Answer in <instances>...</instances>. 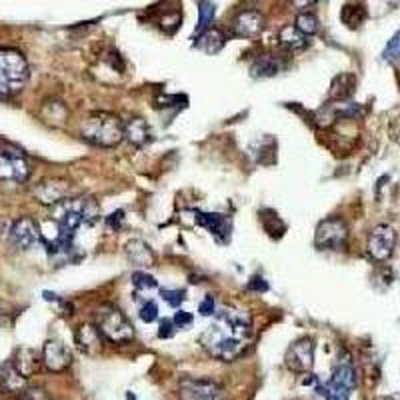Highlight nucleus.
Instances as JSON below:
<instances>
[{
	"instance_id": "obj_1",
	"label": "nucleus",
	"mask_w": 400,
	"mask_h": 400,
	"mask_svg": "<svg viewBox=\"0 0 400 400\" xmlns=\"http://www.w3.org/2000/svg\"><path fill=\"white\" fill-rule=\"evenodd\" d=\"M252 340V318L245 311L226 309L214 314L212 323L200 334L202 348L216 360L234 362L245 355Z\"/></svg>"
},
{
	"instance_id": "obj_2",
	"label": "nucleus",
	"mask_w": 400,
	"mask_h": 400,
	"mask_svg": "<svg viewBox=\"0 0 400 400\" xmlns=\"http://www.w3.org/2000/svg\"><path fill=\"white\" fill-rule=\"evenodd\" d=\"M80 136L90 145L112 148L124 140V123L112 112H90L80 124Z\"/></svg>"
},
{
	"instance_id": "obj_3",
	"label": "nucleus",
	"mask_w": 400,
	"mask_h": 400,
	"mask_svg": "<svg viewBox=\"0 0 400 400\" xmlns=\"http://www.w3.org/2000/svg\"><path fill=\"white\" fill-rule=\"evenodd\" d=\"M96 328L104 336V340H109L112 345H128L134 338V326L126 318L118 306L114 304H102L96 309Z\"/></svg>"
},
{
	"instance_id": "obj_4",
	"label": "nucleus",
	"mask_w": 400,
	"mask_h": 400,
	"mask_svg": "<svg viewBox=\"0 0 400 400\" xmlns=\"http://www.w3.org/2000/svg\"><path fill=\"white\" fill-rule=\"evenodd\" d=\"M28 80V62L14 48H0V96H12Z\"/></svg>"
},
{
	"instance_id": "obj_5",
	"label": "nucleus",
	"mask_w": 400,
	"mask_h": 400,
	"mask_svg": "<svg viewBox=\"0 0 400 400\" xmlns=\"http://www.w3.org/2000/svg\"><path fill=\"white\" fill-rule=\"evenodd\" d=\"M356 389V370L352 362L338 360V365L334 367L333 377L328 378V382L323 387V394L326 400H350L352 390Z\"/></svg>"
},
{
	"instance_id": "obj_6",
	"label": "nucleus",
	"mask_w": 400,
	"mask_h": 400,
	"mask_svg": "<svg viewBox=\"0 0 400 400\" xmlns=\"http://www.w3.org/2000/svg\"><path fill=\"white\" fill-rule=\"evenodd\" d=\"M348 226L343 218L330 216L323 223H318L316 233H314V246L321 250H345L348 245Z\"/></svg>"
},
{
	"instance_id": "obj_7",
	"label": "nucleus",
	"mask_w": 400,
	"mask_h": 400,
	"mask_svg": "<svg viewBox=\"0 0 400 400\" xmlns=\"http://www.w3.org/2000/svg\"><path fill=\"white\" fill-rule=\"evenodd\" d=\"M180 396L184 400H223L224 389L212 378L184 377L180 380Z\"/></svg>"
},
{
	"instance_id": "obj_8",
	"label": "nucleus",
	"mask_w": 400,
	"mask_h": 400,
	"mask_svg": "<svg viewBox=\"0 0 400 400\" xmlns=\"http://www.w3.org/2000/svg\"><path fill=\"white\" fill-rule=\"evenodd\" d=\"M284 362L296 374L311 372L314 367V340L311 336H300L299 340H294L284 355Z\"/></svg>"
},
{
	"instance_id": "obj_9",
	"label": "nucleus",
	"mask_w": 400,
	"mask_h": 400,
	"mask_svg": "<svg viewBox=\"0 0 400 400\" xmlns=\"http://www.w3.org/2000/svg\"><path fill=\"white\" fill-rule=\"evenodd\" d=\"M30 177V165L18 150H0V180L23 184Z\"/></svg>"
},
{
	"instance_id": "obj_10",
	"label": "nucleus",
	"mask_w": 400,
	"mask_h": 400,
	"mask_svg": "<svg viewBox=\"0 0 400 400\" xmlns=\"http://www.w3.org/2000/svg\"><path fill=\"white\" fill-rule=\"evenodd\" d=\"M396 246V233L389 224H378L368 234V255L372 256L377 262L389 260Z\"/></svg>"
},
{
	"instance_id": "obj_11",
	"label": "nucleus",
	"mask_w": 400,
	"mask_h": 400,
	"mask_svg": "<svg viewBox=\"0 0 400 400\" xmlns=\"http://www.w3.org/2000/svg\"><path fill=\"white\" fill-rule=\"evenodd\" d=\"M194 221L199 226H204L209 233L221 243V245H228L230 236H233V221L230 216L221 214V212H194Z\"/></svg>"
},
{
	"instance_id": "obj_12",
	"label": "nucleus",
	"mask_w": 400,
	"mask_h": 400,
	"mask_svg": "<svg viewBox=\"0 0 400 400\" xmlns=\"http://www.w3.org/2000/svg\"><path fill=\"white\" fill-rule=\"evenodd\" d=\"M68 194H70V182L65 178H46L34 189L36 200L48 206H58L68 199Z\"/></svg>"
},
{
	"instance_id": "obj_13",
	"label": "nucleus",
	"mask_w": 400,
	"mask_h": 400,
	"mask_svg": "<svg viewBox=\"0 0 400 400\" xmlns=\"http://www.w3.org/2000/svg\"><path fill=\"white\" fill-rule=\"evenodd\" d=\"M11 240H12V245L18 246L21 250H28V248H33L34 245L43 243L40 226H38L36 221L28 218V216L18 218L16 223L12 224Z\"/></svg>"
},
{
	"instance_id": "obj_14",
	"label": "nucleus",
	"mask_w": 400,
	"mask_h": 400,
	"mask_svg": "<svg viewBox=\"0 0 400 400\" xmlns=\"http://www.w3.org/2000/svg\"><path fill=\"white\" fill-rule=\"evenodd\" d=\"M267 18L260 11H240L233 21V34L238 38H256L265 30Z\"/></svg>"
},
{
	"instance_id": "obj_15",
	"label": "nucleus",
	"mask_w": 400,
	"mask_h": 400,
	"mask_svg": "<svg viewBox=\"0 0 400 400\" xmlns=\"http://www.w3.org/2000/svg\"><path fill=\"white\" fill-rule=\"evenodd\" d=\"M72 362V355L60 340H46L43 348V365L50 372H62Z\"/></svg>"
},
{
	"instance_id": "obj_16",
	"label": "nucleus",
	"mask_w": 400,
	"mask_h": 400,
	"mask_svg": "<svg viewBox=\"0 0 400 400\" xmlns=\"http://www.w3.org/2000/svg\"><path fill=\"white\" fill-rule=\"evenodd\" d=\"M74 343H77V346L84 355L94 356L102 350V346H104V336L100 334L96 324L84 323L80 324L77 330H74Z\"/></svg>"
},
{
	"instance_id": "obj_17",
	"label": "nucleus",
	"mask_w": 400,
	"mask_h": 400,
	"mask_svg": "<svg viewBox=\"0 0 400 400\" xmlns=\"http://www.w3.org/2000/svg\"><path fill=\"white\" fill-rule=\"evenodd\" d=\"M26 387V378L21 374V370L14 367L12 360H6L0 367V392L2 394H23Z\"/></svg>"
},
{
	"instance_id": "obj_18",
	"label": "nucleus",
	"mask_w": 400,
	"mask_h": 400,
	"mask_svg": "<svg viewBox=\"0 0 400 400\" xmlns=\"http://www.w3.org/2000/svg\"><path fill=\"white\" fill-rule=\"evenodd\" d=\"M124 138L130 143V145L143 148L145 145H148L152 140V133H150V126L146 123L145 118L140 116H133L124 123Z\"/></svg>"
},
{
	"instance_id": "obj_19",
	"label": "nucleus",
	"mask_w": 400,
	"mask_h": 400,
	"mask_svg": "<svg viewBox=\"0 0 400 400\" xmlns=\"http://www.w3.org/2000/svg\"><path fill=\"white\" fill-rule=\"evenodd\" d=\"M358 80L352 72H343L333 78L330 90H328V102H345L355 94Z\"/></svg>"
},
{
	"instance_id": "obj_20",
	"label": "nucleus",
	"mask_w": 400,
	"mask_h": 400,
	"mask_svg": "<svg viewBox=\"0 0 400 400\" xmlns=\"http://www.w3.org/2000/svg\"><path fill=\"white\" fill-rule=\"evenodd\" d=\"M278 45L284 48L287 52H300L309 46V36L300 33L294 24H287L278 33Z\"/></svg>"
},
{
	"instance_id": "obj_21",
	"label": "nucleus",
	"mask_w": 400,
	"mask_h": 400,
	"mask_svg": "<svg viewBox=\"0 0 400 400\" xmlns=\"http://www.w3.org/2000/svg\"><path fill=\"white\" fill-rule=\"evenodd\" d=\"M124 250H126L128 260H130L133 265H136V267H152V265L156 262L155 250L146 245L145 240L134 238V240H130V243H126Z\"/></svg>"
},
{
	"instance_id": "obj_22",
	"label": "nucleus",
	"mask_w": 400,
	"mask_h": 400,
	"mask_svg": "<svg viewBox=\"0 0 400 400\" xmlns=\"http://www.w3.org/2000/svg\"><path fill=\"white\" fill-rule=\"evenodd\" d=\"M12 362H14V367L21 370V374L24 378H28L40 370V367H43V355L33 350V348H21Z\"/></svg>"
},
{
	"instance_id": "obj_23",
	"label": "nucleus",
	"mask_w": 400,
	"mask_h": 400,
	"mask_svg": "<svg viewBox=\"0 0 400 400\" xmlns=\"http://www.w3.org/2000/svg\"><path fill=\"white\" fill-rule=\"evenodd\" d=\"M226 45V36L221 28H209L206 33H202L199 38H194V46L206 52V55H218Z\"/></svg>"
},
{
	"instance_id": "obj_24",
	"label": "nucleus",
	"mask_w": 400,
	"mask_h": 400,
	"mask_svg": "<svg viewBox=\"0 0 400 400\" xmlns=\"http://www.w3.org/2000/svg\"><path fill=\"white\" fill-rule=\"evenodd\" d=\"M367 18L368 11L362 2H346L345 6L340 9V21L352 30L360 28L362 24L367 23Z\"/></svg>"
},
{
	"instance_id": "obj_25",
	"label": "nucleus",
	"mask_w": 400,
	"mask_h": 400,
	"mask_svg": "<svg viewBox=\"0 0 400 400\" xmlns=\"http://www.w3.org/2000/svg\"><path fill=\"white\" fill-rule=\"evenodd\" d=\"M258 216H260V223H262L265 233H267L270 238H282V236H284V233H287V224L278 216L277 211H272V209H262V211L258 212Z\"/></svg>"
},
{
	"instance_id": "obj_26",
	"label": "nucleus",
	"mask_w": 400,
	"mask_h": 400,
	"mask_svg": "<svg viewBox=\"0 0 400 400\" xmlns=\"http://www.w3.org/2000/svg\"><path fill=\"white\" fill-rule=\"evenodd\" d=\"M280 68H282V65H280V60H278L277 56L262 55L252 62L250 74L255 78H270L277 77L278 72H280Z\"/></svg>"
},
{
	"instance_id": "obj_27",
	"label": "nucleus",
	"mask_w": 400,
	"mask_h": 400,
	"mask_svg": "<svg viewBox=\"0 0 400 400\" xmlns=\"http://www.w3.org/2000/svg\"><path fill=\"white\" fill-rule=\"evenodd\" d=\"M196 6H199V24L194 28V38H199L200 34L212 28V21H214V14H216V4L214 2L200 0V2H196Z\"/></svg>"
},
{
	"instance_id": "obj_28",
	"label": "nucleus",
	"mask_w": 400,
	"mask_h": 400,
	"mask_svg": "<svg viewBox=\"0 0 400 400\" xmlns=\"http://www.w3.org/2000/svg\"><path fill=\"white\" fill-rule=\"evenodd\" d=\"M294 26L304 36H314V34L318 33V28H321V23H318L316 14H312V12H299L296 21H294Z\"/></svg>"
},
{
	"instance_id": "obj_29",
	"label": "nucleus",
	"mask_w": 400,
	"mask_h": 400,
	"mask_svg": "<svg viewBox=\"0 0 400 400\" xmlns=\"http://www.w3.org/2000/svg\"><path fill=\"white\" fill-rule=\"evenodd\" d=\"M180 23H182V14H180V11H170L160 18V28L167 34H174L178 28L182 26Z\"/></svg>"
},
{
	"instance_id": "obj_30",
	"label": "nucleus",
	"mask_w": 400,
	"mask_h": 400,
	"mask_svg": "<svg viewBox=\"0 0 400 400\" xmlns=\"http://www.w3.org/2000/svg\"><path fill=\"white\" fill-rule=\"evenodd\" d=\"M130 280H133V287L136 290H152L158 287L156 278L150 277L148 272H143V270H136V272H133Z\"/></svg>"
},
{
	"instance_id": "obj_31",
	"label": "nucleus",
	"mask_w": 400,
	"mask_h": 400,
	"mask_svg": "<svg viewBox=\"0 0 400 400\" xmlns=\"http://www.w3.org/2000/svg\"><path fill=\"white\" fill-rule=\"evenodd\" d=\"M160 296L162 300L167 302L168 306H172V309H178L182 302H184V296H187V292L180 289H162L160 290Z\"/></svg>"
},
{
	"instance_id": "obj_32",
	"label": "nucleus",
	"mask_w": 400,
	"mask_h": 400,
	"mask_svg": "<svg viewBox=\"0 0 400 400\" xmlns=\"http://www.w3.org/2000/svg\"><path fill=\"white\" fill-rule=\"evenodd\" d=\"M382 58H384L387 62H394V60H399L400 58V30L389 40V45H387L384 52H382Z\"/></svg>"
},
{
	"instance_id": "obj_33",
	"label": "nucleus",
	"mask_w": 400,
	"mask_h": 400,
	"mask_svg": "<svg viewBox=\"0 0 400 400\" xmlns=\"http://www.w3.org/2000/svg\"><path fill=\"white\" fill-rule=\"evenodd\" d=\"M138 316H140V321L146 324L155 323L156 318H158V304H156L155 300L145 302V304L140 306V311H138Z\"/></svg>"
},
{
	"instance_id": "obj_34",
	"label": "nucleus",
	"mask_w": 400,
	"mask_h": 400,
	"mask_svg": "<svg viewBox=\"0 0 400 400\" xmlns=\"http://www.w3.org/2000/svg\"><path fill=\"white\" fill-rule=\"evenodd\" d=\"M21 400H48V394L43 389L33 387V389L24 390L23 394H21Z\"/></svg>"
},
{
	"instance_id": "obj_35",
	"label": "nucleus",
	"mask_w": 400,
	"mask_h": 400,
	"mask_svg": "<svg viewBox=\"0 0 400 400\" xmlns=\"http://www.w3.org/2000/svg\"><path fill=\"white\" fill-rule=\"evenodd\" d=\"M246 290H250V292H267L268 282L262 277H252L246 284Z\"/></svg>"
},
{
	"instance_id": "obj_36",
	"label": "nucleus",
	"mask_w": 400,
	"mask_h": 400,
	"mask_svg": "<svg viewBox=\"0 0 400 400\" xmlns=\"http://www.w3.org/2000/svg\"><path fill=\"white\" fill-rule=\"evenodd\" d=\"M174 324H177L178 328H187V326H190L192 324V321H194V316L190 314V312L187 311H178L177 314H174Z\"/></svg>"
},
{
	"instance_id": "obj_37",
	"label": "nucleus",
	"mask_w": 400,
	"mask_h": 400,
	"mask_svg": "<svg viewBox=\"0 0 400 400\" xmlns=\"http://www.w3.org/2000/svg\"><path fill=\"white\" fill-rule=\"evenodd\" d=\"M123 221H124V211L112 212L111 216H106V226H109L111 230H118V228L123 226Z\"/></svg>"
},
{
	"instance_id": "obj_38",
	"label": "nucleus",
	"mask_w": 400,
	"mask_h": 400,
	"mask_svg": "<svg viewBox=\"0 0 400 400\" xmlns=\"http://www.w3.org/2000/svg\"><path fill=\"white\" fill-rule=\"evenodd\" d=\"M174 321H170V318H165V321H160V328H158V338H170L172 334H174Z\"/></svg>"
},
{
	"instance_id": "obj_39",
	"label": "nucleus",
	"mask_w": 400,
	"mask_h": 400,
	"mask_svg": "<svg viewBox=\"0 0 400 400\" xmlns=\"http://www.w3.org/2000/svg\"><path fill=\"white\" fill-rule=\"evenodd\" d=\"M199 311L202 316H211V314H214L216 309H214V300H212V296H206V299L200 302Z\"/></svg>"
}]
</instances>
